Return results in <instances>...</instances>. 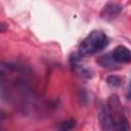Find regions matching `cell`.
<instances>
[{
	"label": "cell",
	"instance_id": "1",
	"mask_svg": "<svg viewBox=\"0 0 131 131\" xmlns=\"http://www.w3.org/2000/svg\"><path fill=\"white\" fill-rule=\"evenodd\" d=\"M108 43V39L103 32H91L80 44L79 53L81 55H92L102 50Z\"/></svg>",
	"mask_w": 131,
	"mask_h": 131
},
{
	"label": "cell",
	"instance_id": "2",
	"mask_svg": "<svg viewBox=\"0 0 131 131\" xmlns=\"http://www.w3.org/2000/svg\"><path fill=\"white\" fill-rule=\"evenodd\" d=\"M107 108L112 117V120L114 122V125L116 127V130H120V131L127 130L128 122L123 112V106L117 95L113 94L110 96L107 100Z\"/></svg>",
	"mask_w": 131,
	"mask_h": 131
},
{
	"label": "cell",
	"instance_id": "3",
	"mask_svg": "<svg viewBox=\"0 0 131 131\" xmlns=\"http://www.w3.org/2000/svg\"><path fill=\"white\" fill-rule=\"evenodd\" d=\"M97 119H98V122H99L101 129H103V130H116V127L114 125V122L112 120V117L110 115L107 106L105 107L103 104H100L98 106Z\"/></svg>",
	"mask_w": 131,
	"mask_h": 131
},
{
	"label": "cell",
	"instance_id": "4",
	"mask_svg": "<svg viewBox=\"0 0 131 131\" xmlns=\"http://www.w3.org/2000/svg\"><path fill=\"white\" fill-rule=\"evenodd\" d=\"M123 7L117 3H107L101 10L100 16L104 20H113L116 18L122 11Z\"/></svg>",
	"mask_w": 131,
	"mask_h": 131
},
{
	"label": "cell",
	"instance_id": "5",
	"mask_svg": "<svg viewBox=\"0 0 131 131\" xmlns=\"http://www.w3.org/2000/svg\"><path fill=\"white\" fill-rule=\"evenodd\" d=\"M114 59L119 63H128L131 62V50L126 46L119 45L112 52Z\"/></svg>",
	"mask_w": 131,
	"mask_h": 131
},
{
	"label": "cell",
	"instance_id": "6",
	"mask_svg": "<svg viewBox=\"0 0 131 131\" xmlns=\"http://www.w3.org/2000/svg\"><path fill=\"white\" fill-rule=\"evenodd\" d=\"M97 63L100 67L105 68V69H110V70H117V69L120 68L119 62H117L114 59L112 53H106V54H103V55L99 56L97 58Z\"/></svg>",
	"mask_w": 131,
	"mask_h": 131
},
{
	"label": "cell",
	"instance_id": "7",
	"mask_svg": "<svg viewBox=\"0 0 131 131\" xmlns=\"http://www.w3.org/2000/svg\"><path fill=\"white\" fill-rule=\"evenodd\" d=\"M106 82H107V84H108L110 86L115 87V88L121 86V84H122V80H121V78L118 77V76H115V75H113V76H108L107 79H106Z\"/></svg>",
	"mask_w": 131,
	"mask_h": 131
},
{
	"label": "cell",
	"instance_id": "8",
	"mask_svg": "<svg viewBox=\"0 0 131 131\" xmlns=\"http://www.w3.org/2000/svg\"><path fill=\"white\" fill-rule=\"evenodd\" d=\"M75 125H76V122L74 121V120H68V121H64V122H61L59 125H58V129H60V130H71V129H73L74 127H75Z\"/></svg>",
	"mask_w": 131,
	"mask_h": 131
},
{
	"label": "cell",
	"instance_id": "9",
	"mask_svg": "<svg viewBox=\"0 0 131 131\" xmlns=\"http://www.w3.org/2000/svg\"><path fill=\"white\" fill-rule=\"evenodd\" d=\"M126 97H127V99L131 100V77H130V80H129V83H128V86H127Z\"/></svg>",
	"mask_w": 131,
	"mask_h": 131
}]
</instances>
